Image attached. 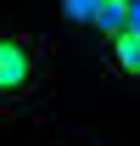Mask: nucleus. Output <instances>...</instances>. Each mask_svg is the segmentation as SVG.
<instances>
[{
    "instance_id": "f257e3e1",
    "label": "nucleus",
    "mask_w": 140,
    "mask_h": 146,
    "mask_svg": "<svg viewBox=\"0 0 140 146\" xmlns=\"http://www.w3.org/2000/svg\"><path fill=\"white\" fill-rule=\"evenodd\" d=\"M51 90V39L6 28L0 34V112H28Z\"/></svg>"
},
{
    "instance_id": "f03ea898",
    "label": "nucleus",
    "mask_w": 140,
    "mask_h": 146,
    "mask_svg": "<svg viewBox=\"0 0 140 146\" xmlns=\"http://www.w3.org/2000/svg\"><path fill=\"white\" fill-rule=\"evenodd\" d=\"M106 62H112V73H123V79H140V34H129V28H118V34H106Z\"/></svg>"
},
{
    "instance_id": "7ed1b4c3",
    "label": "nucleus",
    "mask_w": 140,
    "mask_h": 146,
    "mask_svg": "<svg viewBox=\"0 0 140 146\" xmlns=\"http://www.w3.org/2000/svg\"><path fill=\"white\" fill-rule=\"evenodd\" d=\"M123 17H129V0H101L95 17H90V28L106 39V34H118V28H123Z\"/></svg>"
},
{
    "instance_id": "20e7f679",
    "label": "nucleus",
    "mask_w": 140,
    "mask_h": 146,
    "mask_svg": "<svg viewBox=\"0 0 140 146\" xmlns=\"http://www.w3.org/2000/svg\"><path fill=\"white\" fill-rule=\"evenodd\" d=\"M95 6H101V0H62V17H67V23H90Z\"/></svg>"
},
{
    "instance_id": "39448f33",
    "label": "nucleus",
    "mask_w": 140,
    "mask_h": 146,
    "mask_svg": "<svg viewBox=\"0 0 140 146\" xmlns=\"http://www.w3.org/2000/svg\"><path fill=\"white\" fill-rule=\"evenodd\" d=\"M123 28H129V34H140V0H129V17H123Z\"/></svg>"
}]
</instances>
